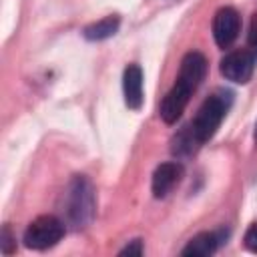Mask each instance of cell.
Returning a JSON list of instances; mask_svg holds the SVG:
<instances>
[{
    "instance_id": "obj_1",
    "label": "cell",
    "mask_w": 257,
    "mask_h": 257,
    "mask_svg": "<svg viewBox=\"0 0 257 257\" xmlns=\"http://www.w3.org/2000/svg\"><path fill=\"white\" fill-rule=\"evenodd\" d=\"M229 106H231V92H215L201 104V108L191 124V133L197 143H205L217 133Z\"/></svg>"
},
{
    "instance_id": "obj_2",
    "label": "cell",
    "mask_w": 257,
    "mask_h": 257,
    "mask_svg": "<svg viewBox=\"0 0 257 257\" xmlns=\"http://www.w3.org/2000/svg\"><path fill=\"white\" fill-rule=\"evenodd\" d=\"M94 215V191L86 177L72 179L66 193V217L74 227H84Z\"/></svg>"
},
{
    "instance_id": "obj_3",
    "label": "cell",
    "mask_w": 257,
    "mask_h": 257,
    "mask_svg": "<svg viewBox=\"0 0 257 257\" xmlns=\"http://www.w3.org/2000/svg\"><path fill=\"white\" fill-rule=\"evenodd\" d=\"M64 235V225L54 215H42L36 217L24 231V243L30 249L42 251L52 245H56Z\"/></svg>"
},
{
    "instance_id": "obj_4",
    "label": "cell",
    "mask_w": 257,
    "mask_h": 257,
    "mask_svg": "<svg viewBox=\"0 0 257 257\" xmlns=\"http://www.w3.org/2000/svg\"><path fill=\"white\" fill-rule=\"evenodd\" d=\"M255 56L251 50H233L221 60V74L227 80L245 84L253 76Z\"/></svg>"
},
{
    "instance_id": "obj_5",
    "label": "cell",
    "mask_w": 257,
    "mask_h": 257,
    "mask_svg": "<svg viewBox=\"0 0 257 257\" xmlns=\"http://www.w3.org/2000/svg\"><path fill=\"white\" fill-rule=\"evenodd\" d=\"M239 28H241V18L237 14L235 8L225 6L221 10H217L215 18H213V36L217 46L227 48L235 42V38L239 36Z\"/></svg>"
},
{
    "instance_id": "obj_6",
    "label": "cell",
    "mask_w": 257,
    "mask_h": 257,
    "mask_svg": "<svg viewBox=\"0 0 257 257\" xmlns=\"http://www.w3.org/2000/svg\"><path fill=\"white\" fill-rule=\"evenodd\" d=\"M205 72H207V58L201 52L193 50V52L185 54V58L181 62V70H179L177 82L181 86H185L187 90L195 92L197 86L201 84V80L205 78Z\"/></svg>"
},
{
    "instance_id": "obj_7",
    "label": "cell",
    "mask_w": 257,
    "mask_h": 257,
    "mask_svg": "<svg viewBox=\"0 0 257 257\" xmlns=\"http://www.w3.org/2000/svg\"><path fill=\"white\" fill-rule=\"evenodd\" d=\"M193 92L187 90L185 86H181L179 82H175V86L165 94L163 102H161V118L167 122V124H173L181 118L187 102H189V96Z\"/></svg>"
},
{
    "instance_id": "obj_8",
    "label": "cell",
    "mask_w": 257,
    "mask_h": 257,
    "mask_svg": "<svg viewBox=\"0 0 257 257\" xmlns=\"http://www.w3.org/2000/svg\"><path fill=\"white\" fill-rule=\"evenodd\" d=\"M122 92L128 108L139 110L143 106V70L139 64H128L122 74Z\"/></svg>"
},
{
    "instance_id": "obj_9",
    "label": "cell",
    "mask_w": 257,
    "mask_h": 257,
    "mask_svg": "<svg viewBox=\"0 0 257 257\" xmlns=\"http://www.w3.org/2000/svg\"><path fill=\"white\" fill-rule=\"evenodd\" d=\"M183 177V167L179 163H163L153 175V195L163 199Z\"/></svg>"
},
{
    "instance_id": "obj_10",
    "label": "cell",
    "mask_w": 257,
    "mask_h": 257,
    "mask_svg": "<svg viewBox=\"0 0 257 257\" xmlns=\"http://www.w3.org/2000/svg\"><path fill=\"white\" fill-rule=\"evenodd\" d=\"M217 247H219L217 233H199L187 243V247L183 249V255L185 257H207V255H213Z\"/></svg>"
},
{
    "instance_id": "obj_11",
    "label": "cell",
    "mask_w": 257,
    "mask_h": 257,
    "mask_svg": "<svg viewBox=\"0 0 257 257\" xmlns=\"http://www.w3.org/2000/svg\"><path fill=\"white\" fill-rule=\"evenodd\" d=\"M118 24H120L118 16H104L102 20L88 24L82 34L86 40H104V38H110L112 34H116Z\"/></svg>"
},
{
    "instance_id": "obj_12",
    "label": "cell",
    "mask_w": 257,
    "mask_h": 257,
    "mask_svg": "<svg viewBox=\"0 0 257 257\" xmlns=\"http://www.w3.org/2000/svg\"><path fill=\"white\" fill-rule=\"evenodd\" d=\"M245 247L253 253H257V223H253L245 233Z\"/></svg>"
},
{
    "instance_id": "obj_13",
    "label": "cell",
    "mask_w": 257,
    "mask_h": 257,
    "mask_svg": "<svg viewBox=\"0 0 257 257\" xmlns=\"http://www.w3.org/2000/svg\"><path fill=\"white\" fill-rule=\"evenodd\" d=\"M0 239H2V241H0V245H2V253H6V255H8V253H12V251H14V243H12L14 239H12V235H10V229H8V227H4V229H2Z\"/></svg>"
},
{
    "instance_id": "obj_14",
    "label": "cell",
    "mask_w": 257,
    "mask_h": 257,
    "mask_svg": "<svg viewBox=\"0 0 257 257\" xmlns=\"http://www.w3.org/2000/svg\"><path fill=\"white\" fill-rule=\"evenodd\" d=\"M249 46L253 48V52L257 54V12L251 18V26H249Z\"/></svg>"
},
{
    "instance_id": "obj_15",
    "label": "cell",
    "mask_w": 257,
    "mask_h": 257,
    "mask_svg": "<svg viewBox=\"0 0 257 257\" xmlns=\"http://www.w3.org/2000/svg\"><path fill=\"white\" fill-rule=\"evenodd\" d=\"M118 255H143V243L139 239H135L133 243H128Z\"/></svg>"
},
{
    "instance_id": "obj_16",
    "label": "cell",
    "mask_w": 257,
    "mask_h": 257,
    "mask_svg": "<svg viewBox=\"0 0 257 257\" xmlns=\"http://www.w3.org/2000/svg\"><path fill=\"white\" fill-rule=\"evenodd\" d=\"M255 139H257V124H255Z\"/></svg>"
}]
</instances>
